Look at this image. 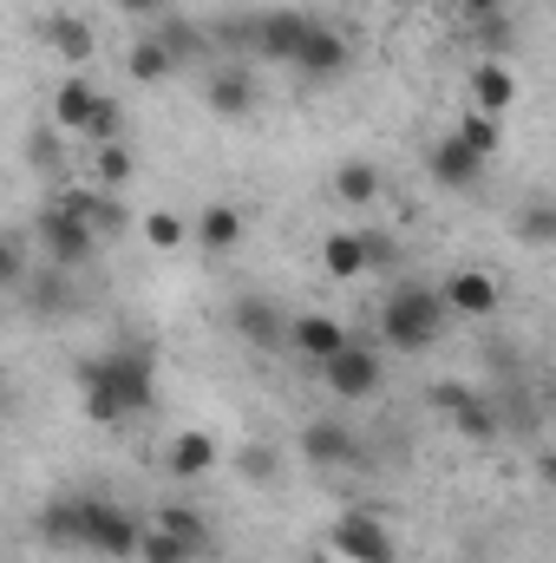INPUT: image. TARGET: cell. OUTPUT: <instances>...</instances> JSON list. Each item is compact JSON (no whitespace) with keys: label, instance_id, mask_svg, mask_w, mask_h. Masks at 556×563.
I'll use <instances>...</instances> for the list:
<instances>
[{"label":"cell","instance_id":"6da1fadb","mask_svg":"<svg viewBox=\"0 0 556 563\" xmlns=\"http://www.w3.org/2000/svg\"><path fill=\"white\" fill-rule=\"evenodd\" d=\"M79 400H86V420L99 426H125L157 407V354L138 341H119L105 354H92L79 367Z\"/></svg>","mask_w":556,"mask_h":563},{"label":"cell","instance_id":"7a4b0ae2","mask_svg":"<svg viewBox=\"0 0 556 563\" xmlns=\"http://www.w3.org/2000/svg\"><path fill=\"white\" fill-rule=\"evenodd\" d=\"M445 321H452L445 288H432V282H400V288H387V301H380L374 341H380L387 354H425V347H438Z\"/></svg>","mask_w":556,"mask_h":563},{"label":"cell","instance_id":"3957f363","mask_svg":"<svg viewBox=\"0 0 556 563\" xmlns=\"http://www.w3.org/2000/svg\"><path fill=\"white\" fill-rule=\"evenodd\" d=\"M321 387L334 394V400H347V407H360V400H374L380 387H387V347L380 341H347L334 361H321Z\"/></svg>","mask_w":556,"mask_h":563},{"label":"cell","instance_id":"277c9868","mask_svg":"<svg viewBox=\"0 0 556 563\" xmlns=\"http://www.w3.org/2000/svg\"><path fill=\"white\" fill-rule=\"evenodd\" d=\"M33 236H40V250H46V269H66V276L99 256V236H92L66 203H46V210L33 217Z\"/></svg>","mask_w":556,"mask_h":563},{"label":"cell","instance_id":"5b68a950","mask_svg":"<svg viewBox=\"0 0 556 563\" xmlns=\"http://www.w3.org/2000/svg\"><path fill=\"white\" fill-rule=\"evenodd\" d=\"M327 563H400V551H393V531L374 511H347L327 531Z\"/></svg>","mask_w":556,"mask_h":563},{"label":"cell","instance_id":"8992f818","mask_svg":"<svg viewBox=\"0 0 556 563\" xmlns=\"http://www.w3.org/2000/svg\"><path fill=\"white\" fill-rule=\"evenodd\" d=\"M144 531H151V525H138L125 505H112V498H86V551L125 563V558H138L144 551Z\"/></svg>","mask_w":556,"mask_h":563},{"label":"cell","instance_id":"52a82bcc","mask_svg":"<svg viewBox=\"0 0 556 563\" xmlns=\"http://www.w3.org/2000/svg\"><path fill=\"white\" fill-rule=\"evenodd\" d=\"M314 33V13H294V7H276V13H256L249 20V46L269 59V66H294L301 46Z\"/></svg>","mask_w":556,"mask_h":563},{"label":"cell","instance_id":"ba28073f","mask_svg":"<svg viewBox=\"0 0 556 563\" xmlns=\"http://www.w3.org/2000/svg\"><path fill=\"white\" fill-rule=\"evenodd\" d=\"M53 203H66V210H73V217H79L99 243H119V236L132 230V210H125L112 190H99V184H73V190H59Z\"/></svg>","mask_w":556,"mask_h":563},{"label":"cell","instance_id":"9c48e42d","mask_svg":"<svg viewBox=\"0 0 556 563\" xmlns=\"http://www.w3.org/2000/svg\"><path fill=\"white\" fill-rule=\"evenodd\" d=\"M380 263V243L367 230H327L321 236V276L327 282H360Z\"/></svg>","mask_w":556,"mask_h":563},{"label":"cell","instance_id":"30bf717a","mask_svg":"<svg viewBox=\"0 0 556 563\" xmlns=\"http://www.w3.org/2000/svg\"><path fill=\"white\" fill-rule=\"evenodd\" d=\"M230 328L243 334V347H263V354H276V347H288V328H294V314H281L276 301H263V295H243V301L230 308Z\"/></svg>","mask_w":556,"mask_h":563},{"label":"cell","instance_id":"8fae6325","mask_svg":"<svg viewBox=\"0 0 556 563\" xmlns=\"http://www.w3.org/2000/svg\"><path fill=\"white\" fill-rule=\"evenodd\" d=\"M301 459L321 465V472H341V465H360V432L347 420H308L301 426Z\"/></svg>","mask_w":556,"mask_h":563},{"label":"cell","instance_id":"7c38bea8","mask_svg":"<svg viewBox=\"0 0 556 563\" xmlns=\"http://www.w3.org/2000/svg\"><path fill=\"white\" fill-rule=\"evenodd\" d=\"M485 164H491V157H478L458 132H445V139L425 151V177H432L438 190H471V184L485 177Z\"/></svg>","mask_w":556,"mask_h":563},{"label":"cell","instance_id":"4fadbf2b","mask_svg":"<svg viewBox=\"0 0 556 563\" xmlns=\"http://www.w3.org/2000/svg\"><path fill=\"white\" fill-rule=\"evenodd\" d=\"M347 341H354V328H347L341 314H321V308H314V314H294V328H288V347H294L301 361H314V367L334 361Z\"/></svg>","mask_w":556,"mask_h":563},{"label":"cell","instance_id":"5bb4252c","mask_svg":"<svg viewBox=\"0 0 556 563\" xmlns=\"http://www.w3.org/2000/svg\"><path fill=\"white\" fill-rule=\"evenodd\" d=\"M216 459H223V439H216V432H203V426L177 432V439H170V452H164V465H170V478H177V485L210 478V472H216Z\"/></svg>","mask_w":556,"mask_h":563},{"label":"cell","instance_id":"9a60e30c","mask_svg":"<svg viewBox=\"0 0 556 563\" xmlns=\"http://www.w3.org/2000/svg\"><path fill=\"white\" fill-rule=\"evenodd\" d=\"M438 288H445V308H452V314H465V321L498 314V295H504L491 269H458V276H445Z\"/></svg>","mask_w":556,"mask_h":563},{"label":"cell","instance_id":"2e32d148","mask_svg":"<svg viewBox=\"0 0 556 563\" xmlns=\"http://www.w3.org/2000/svg\"><path fill=\"white\" fill-rule=\"evenodd\" d=\"M203 106H210L216 119H249V112H256V79H249L243 66H216V73L203 79Z\"/></svg>","mask_w":556,"mask_h":563},{"label":"cell","instance_id":"e0dca14e","mask_svg":"<svg viewBox=\"0 0 556 563\" xmlns=\"http://www.w3.org/2000/svg\"><path fill=\"white\" fill-rule=\"evenodd\" d=\"M347 59H354V53H347V40H341L327 20H314V33H308V46H301L294 73H301V79H341V73H347Z\"/></svg>","mask_w":556,"mask_h":563},{"label":"cell","instance_id":"ac0fdd59","mask_svg":"<svg viewBox=\"0 0 556 563\" xmlns=\"http://www.w3.org/2000/svg\"><path fill=\"white\" fill-rule=\"evenodd\" d=\"M511 106H518V73H511L504 59H478V66H471V112L504 119Z\"/></svg>","mask_w":556,"mask_h":563},{"label":"cell","instance_id":"d6986e66","mask_svg":"<svg viewBox=\"0 0 556 563\" xmlns=\"http://www.w3.org/2000/svg\"><path fill=\"white\" fill-rule=\"evenodd\" d=\"M99 106H105V92H99L86 73H73V79L53 92V125H59V132H92Z\"/></svg>","mask_w":556,"mask_h":563},{"label":"cell","instance_id":"ffe728a7","mask_svg":"<svg viewBox=\"0 0 556 563\" xmlns=\"http://www.w3.org/2000/svg\"><path fill=\"white\" fill-rule=\"evenodd\" d=\"M40 538L53 551H86V498H53L40 505Z\"/></svg>","mask_w":556,"mask_h":563},{"label":"cell","instance_id":"44dd1931","mask_svg":"<svg viewBox=\"0 0 556 563\" xmlns=\"http://www.w3.org/2000/svg\"><path fill=\"white\" fill-rule=\"evenodd\" d=\"M243 230H249V217H243L236 203H210V210L197 217V243H203L210 256H223V250H236V243H243Z\"/></svg>","mask_w":556,"mask_h":563},{"label":"cell","instance_id":"7402d4cb","mask_svg":"<svg viewBox=\"0 0 556 563\" xmlns=\"http://www.w3.org/2000/svg\"><path fill=\"white\" fill-rule=\"evenodd\" d=\"M177 66H184V59H177V53H170V46H164L157 33H144V40H132V53H125V73H132L138 86H164V79H170Z\"/></svg>","mask_w":556,"mask_h":563},{"label":"cell","instance_id":"603a6c76","mask_svg":"<svg viewBox=\"0 0 556 563\" xmlns=\"http://www.w3.org/2000/svg\"><path fill=\"white\" fill-rule=\"evenodd\" d=\"M40 33H46V46H53L66 66H86V59H92V26H86L79 13H53Z\"/></svg>","mask_w":556,"mask_h":563},{"label":"cell","instance_id":"cb8c5ba5","mask_svg":"<svg viewBox=\"0 0 556 563\" xmlns=\"http://www.w3.org/2000/svg\"><path fill=\"white\" fill-rule=\"evenodd\" d=\"M334 197L354 203V210H374V203H380V170H374L367 157H347V164L334 170Z\"/></svg>","mask_w":556,"mask_h":563},{"label":"cell","instance_id":"d4e9b609","mask_svg":"<svg viewBox=\"0 0 556 563\" xmlns=\"http://www.w3.org/2000/svg\"><path fill=\"white\" fill-rule=\"evenodd\" d=\"M151 525H157V531H170V538H177V544H190V551H197V558H203V551H210V525H203V518H197V511H190V505H164V511H157V518H151Z\"/></svg>","mask_w":556,"mask_h":563},{"label":"cell","instance_id":"484cf974","mask_svg":"<svg viewBox=\"0 0 556 563\" xmlns=\"http://www.w3.org/2000/svg\"><path fill=\"white\" fill-rule=\"evenodd\" d=\"M138 236L151 243V250H184V243H197V223H184L177 210H151L138 223Z\"/></svg>","mask_w":556,"mask_h":563},{"label":"cell","instance_id":"4316f807","mask_svg":"<svg viewBox=\"0 0 556 563\" xmlns=\"http://www.w3.org/2000/svg\"><path fill=\"white\" fill-rule=\"evenodd\" d=\"M132 170H138V164H132L125 139H119V144H99V151H92V184H99V190H125V184H132Z\"/></svg>","mask_w":556,"mask_h":563},{"label":"cell","instance_id":"83f0119b","mask_svg":"<svg viewBox=\"0 0 556 563\" xmlns=\"http://www.w3.org/2000/svg\"><path fill=\"white\" fill-rule=\"evenodd\" d=\"M518 236H524L531 250H551L556 243V197H531V203L518 210Z\"/></svg>","mask_w":556,"mask_h":563},{"label":"cell","instance_id":"f1b7e54d","mask_svg":"<svg viewBox=\"0 0 556 563\" xmlns=\"http://www.w3.org/2000/svg\"><path fill=\"white\" fill-rule=\"evenodd\" d=\"M151 33H157V40H164V46H170L177 59H197V53H210V40H203V33H197L190 20H177V13H164V20H157Z\"/></svg>","mask_w":556,"mask_h":563},{"label":"cell","instance_id":"f546056e","mask_svg":"<svg viewBox=\"0 0 556 563\" xmlns=\"http://www.w3.org/2000/svg\"><path fill=\"white\" fill-rule=\"evenodd\" d=\"M452 426H458V432H465L471 445H498V413H491V407H485L478 394H471V400H465V407L452 413Z\"/></svg>","mask_w":556,"mask_h":563},{"label":"cell","instance_id":"4dcf8cb0","mask_svg":"<svg viewBox=\"0 0 556 563\" xmlns=\"http://www.w3.org/2000/svg\"><path fill=\"white\" fill-rule=\"evenodd\" d=\"M458 139L471 144L478 157H491L498 139H504V119H491V112H465V119H458Z\"/></svg>","mask_w":556,"mask_h":563},{"label":"cell","instance_id":"1f68e13d","mask_svg":"<svg viewBox=\"0 0 556 563\" xmlns=\"http://www.w3.org/2000/svg\"><path fill=\"white\" fill-rule=\"evenodd\" d=\"M138 563H197V551H190V544H177L170 531H157V525H151V531H144Z\"/></svg>","mask_w":556,"mask_h":563},{"label":"cell","instance_id":"d6a6232c","mask_svg":"<svg viewBox=\"0 0 556 563\" xmlns=\"http://www.w3.org/2000/svg\"><path fill=\"white\" fill-rule=\"evenodd\" d=\"M86 139H92V144H119V139H125V106H119V99H105Z\"/></svg>","mask_w":556,"mask_h":563},{"label":"cell","instance_id":"836d02e7","mask_svg":"<svg viewBox=\"0 0 556 563\" xmlns=\"http://www.w3.org/2000/svg\"><path fill=\"white\" fill-rule=\"evenodd\" d=\"M465 400H471V387H465V380H438V387H432V413H445V420H452Z\"/></svg>","mask_w":556,"mask_h":563},{"label":"cell","instance_id":"e575fe53","mask_svg":"<svg viewBox=\"0 0 556 563\" xmlns=\"http://www.w3.org/2000/svg\"><path fill=\"white\" fill-rule=\"evenodd\" d=\"M112 7H119L125 20H151V26H157V20L170 13V0H112Z\"/></svg>","mask_w":556,"mask_h":563},{"label":"cell","instance_id":"d590c367","mask_svg":"<svg viewBox=\"0 0 556 563\" xmlns=\"http://www.w3.org/2000/svg\"><path fill=\"white\" fill-rule=\"evenodd\" d=\"M26 157H33L40 170H46V164L59 170V139H46V132H33V144H26Z\"/></svg>","mask_w":556,"mask_h":563},{"label":"cell","instance_id":"8d00e7d4","mask_svg":"<svg viewBox=\"0 0 556 563\" xmlns=\"http://www.w3.org/2000/svg\"><path fill=\"white\" fill-rule=\"evenodd\" d=\"M465 7V20H498L504 13V0H458Z\"/></svg>","mask_w":556,"mask_h":563},{"label":"cell","instance_id":"74e56055","mask_svg":"<svg viewBox=\"0 0 556 563\" xmlns=\"http://www.w3.org/2000/svg\"><path fill=\"white\" fill-rule=\"evenodd\" d=\"M243 472H256V478H269V472H276V459H269V452H243Z\"/></svg>","mask_w":556,"mask_h":563},{"label":"cell","instance_id":"f35d334b","mask_svg":"<svg viewBox=\"0 0 556 563\" xmlns=\"http://www.w3.org/2000/svg\"><path fill=\"white\" fill-rule=\"evenodd\" d=\"M537 478H544V485L556 492V452H544V459H537Z\"/></svg>","mask_w":556,"mask_h":563}]
</instances>
